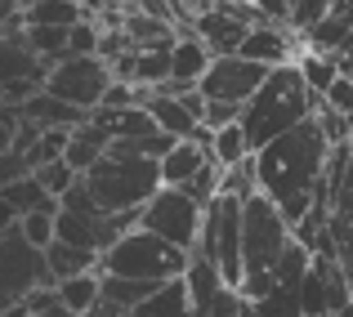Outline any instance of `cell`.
I'll use <instances>...</instances> for the list:
<instances>
[{"mask_svg": "<svg viewBox=\"0 0 353 317\" xmlns=\"http://www.w3.org/2000/svg\"><path fill=\"white\" fill-rule=\"evenodd\" d=\"M188 32L197 36V41L215 54V59H237L241 45H246V36H250V27H241L237 18H228L219 5H210V9H201V14L192 18Z\"/></svg>", "mask_w": 353, "mask_h": 317, "instance_id": "cell-14", "label": "cell"}, {"mask_svg": "<svg viewBox=\"0 0 353 317\" xmlns=\"http://www.w3.org/2000/svg\"><path fill=\"white\" fill-rule=\"evenodd\" d=\"M246 317H259V313H255V309H246Z\"/></svg>", "mask_w": 353, "mask_h": 317, "instance_id": "cell-39", "label": "cell"}, {"mask_svg": "<svg viewBox=\"0 0 353 317\" xmlns=\"http://www.w3.org/2000/svg\"><path fill=\"white\" fill-rule=\"evenodd\" d=\"M85 188L108 214H139L165 183H161V165L157 161L130 156V152H117L112 147V152L85 174Z\"/></svg>", "mask_w": 353, "mask_h": 317, "instance_id": "cell-4", "label": "cell"}, {"mask_svg": "<svg viewBox=\"0 0 353 317\" xmlns=\"http://www.w3.org/2000/svg\"><path fill=\"white\" fill-rule=\"evenodd\" d=\"M45 268H50V282L63 286L72 277H85V273H99V255H85V250L68 246V241H54L45 250Z\"/></svg>", "mask_w": 353, "mask_h": 317, "instance_id": "cell-21", "label": "cell"}, {"mask_svg": "<svg viewBox=\"0 0 353 317\" xmlns=\"http://www.w3.org/2000/svg\"><path fill=\"white\" fill-rule=\"evenodd\" d=\"M112 63L108 59H63V63H50V76H45V90L63 103L81 108L94 116L103 108L108 90H112Z\"/></svg>", "mask_w": 353, "mask_h": 317, "instance_id": "cell-9", "label": "cell"}, {"mask_svg": "<svg viewBox=\"0 0 353 317\" xmlns=\"http://www.w3.org/2000/svg\"><path fill=\"white\" fill-rule=\"evenodd\" d=\"M295 45H304V41L291 32V27L264 23V27H255V32L246 36V45H241V59H250V63H259V68L277 72V68H291V63H300V59H295Z\"/></svg>", "mask_w": 353, "mask_h": 317, "instance_id": "cell-15", "label": "cell"}, {"mask_svg": "<svg viewBox=\"0 0 353 317\" xmlns=\"http://www.w3.org/2000/svg\"><path fill=\"white\" fill-rule=\"evenodd\" d=\"M192 255L170 241L152 237V232L134 228L99 259V273L103 277H121V282H152V286H170L188 277Z\"/></svg>", "mask_w": 353, "mask_h": 317, "instance_id": "cell-5", "label": "cell"}, {"mask_svg": "<svg viewBox=\"0 0 353 317\" xmlns=\"http://www.w3.org/2000/svg\"><path fill=\"white\" fill-rule=\"evenodd\" d=\"M318 108H322V99L309 90V81H304V72L295 63L291 68H277L264 81V90L246 103V112H241V130H246L250 152L259 156L268 143H277L291 130H300L304 121L318 116Z\"/></svg>", "mask_w": 353, "mask_h": 317, "instance_id": "cell-2", "label": "cell"}, {"mask_svg": "<svg viewBox=\"0 0 353 317\" xmlns=\"http://www.w3.org/2000/svg\"><path fill=\"white\" fill-rule=\"evenodd\" d=\"M68 41H72V32H59V27H27V45H32V54L36 59H54V63H63L68 59Z\"/></svg>", "mask_w": 353, "mask_h": 317, "instance_id": "cell-29", "label": "cell"}, {"mask_svg": "<svg viewBox=\"0 0 353 317\" xmlns=\"http://www.w3.org/2000/svg\"><path fill=\"white\" fill-rule=\"evenodd\" d=\"M327 108H331V112H340V116H353V76H340L336 85H331Z\"/></svg>", "mask_w": 353, "mask_h": 317, "instance_id": "cell-32", "label": "cell"}, {"mask_svg": "<svg viewBox=\"0 0 353 317\" xmlns=\"http://www.w3.org/2000/svg\"><path fill=\"white\" fill-rule=\"evenodd\" d=\"M206 165H210V152H206V147L179 143V147H174V152L161 161V183H165V188H188V183L197 179Z\"/></svg>", "mask_w": 353, "mask_h": 317, "instance_id": "cell-22", "label": "cell"}, {"mask_svg": "<svg viewBox=\"0 0 353 317\" xmlns=\"http://www.w3.org/2000/svg\"><path fill=\"white\" fill-rule=\"evenodd\" d=\"M41 286H54L50 268H45V250H36L32 241L14 228L0 241V300H9L18 309V304H23L27 295H36Z\"/></svg>", "mask_w": 353, "mask_h": 317, "instance_id": "cell-10", "label": "cell"}, {"mask_svg": "<svg viewBox=\"0 0 353 317\" xmlns=\"http://www.w3.org/2000/svg\"><path fill=\"white\" fill-rule=\"evenodd\" d=\"M353 309V286L340 259H313L304 282V317H340Z\"/></svg>", "mask_w": 353, "mask_h": 317, "instance_id": "cell-12", "label": "cell"}, {"mask_svg": "<svg viewBox=\"0 0 353 317\" xmlns=\"http://www.w3.org/2000/svg\"><path fill=\"white\" fill-rule=\"evenodd\" d=\"M327 161H331V139L322 130V121H304L300 130L282 134L277 143H268L264 152L255 156V183L277 210L282 219L291 223H304L318 206V192H322V174H327Z\"/></svg>", "mask_w": 353, "mask_h": 317, "instance_id": "cell-1", "label": "cell"}, {"mask_svg": "<svg viewBox=\"0 0 353 317\" xmlns=\"http://www.w3.org/2000/svg\"><path fill=\"white\" fill-rule=\"evenodd\" d=\"M250 143H246V130H241V121L237 125H228V130H219L215 134V143H210V161L219 165V170H237V165H246L250 161Z\"/></svg>", "mask_w": 353, "mask_h": 317, "instance_id": "cell-24", "label": "cell"}, {"mask_svg": "<svg viewBox=\"0 0 353 317\" xmlns=\"http://www.w3.org/2000/svg\"><path fill=\"white\" fill-rule=\"evenodd\" d=\"M201 223H206V210H201L183 188H161L143 210H139V228L152 232V237H161V241H170V246H179V250H188V255L201 241Z\"/></svg>", "mask_w": 353, "mask_h": 317, "instance_id": "cell-8", "label": "cell"}, {"mask_svg": "<svg viewBox=\"0 0 353 317\" xmlns=\"http://www.w3.org/2000/svg\"><path fill=\"white\" fill-rule=\"evenodd\" d=\"M241 214H246V201L219 192L206 206V223H201V241L192 255L210 259V264L224 273L228 286L241 291Z\"/></svg>", "mask_w": 353, "mask_h": 317, "instance_id": "cell-6", "label": "cell"}, {"mask_svg": "<svg viewBox=\"0 0 353 317\" xmlns=\"http://www.w3.org/2000/svg\"><path fill=\"white\" fill-rule=\"evenodd\" d=\"M18 116H23L27 125H36V130H81L90 121V112H81V108L63 103V99H54L50 90H41L32 103L18 108Z\"/></svg>", "mask_w": 353, "mask_h": 317, "instance_id": "cell-18", "label": "cell"}, {"mask_svg": "<svg viewBox=\"0 0 353 317\" xmlns=\"http://www.w3.org/2000/svg\"><path fill=\"white\" fill-rule=\"evenodd\" d=\"M36 179H41V188L50 192L54 201H63V197H68V192L81 183V174L72 170L68 161H50V165H41V170H36Z\"/></svg>", "mask_w": 353, "mask_h": 317, "instance_id": "cell-30", "label": "cell"}, {"mask_svg": "<svg viewBox=\"0 0 353 317\" xmlns=\"http://www.w3.org/2000/svg\"><path fill=\"white\" fill-rule=\"evenodd\" d=\"M183 286H188V304H192V317H215V304L219 295H224V273H219L210 259L192 255L188 264V277H183Z\"/></svg>", "mask_w": 353, "mask_h": 317, "instance_id": "cell-19", "label": "cell"}, {"mask_svg": "<svg viewBox=\"0 0 353 317\" xmlns=\"http://www.w3.org/2000/svg\"><path fill=\"white\" fill-rule=\"evenodd\" d=\"M112 143H117V139L108 134V125H103V121H94V116H90L81 130H72V147H68V156H63V161H68L72 170H77L81 179H85V174L94 170V165L103 161L108 152H112Z\"/></svg>", "mask_w": 353, "mask_h": 317, "instance_id": "cell-17", "label": "cell"}, {"mask_svg": "<svg viewBox=\"0 0 353 317\" xmlns=\"http://www.w3.org/2000/svg\"><path fill=\"white\" fill-rule=\"evenodd\" d=\"M291 241L295 232L282 219V210L264 192H255L246 201V214H241V295H246V304H259L273 291L277 264L291 250Z\"/></svg>", "mask_w": 353, "mask_h": 317, "instance_id": "cell-3", "label": "cell"}, {"mask_svg": "<svg viewBox=\"0 0 353 317\" xmlns=\"http://www.w3.org/2000/svg\"><path fill=\"white\" fill-rule=\"evenodd\" d=\"M327 14H331L327 0H304V5H291V32L295 36H309Z\"/></svg>", "mask_w": 353, "mask_h": 317, "instance_id": "cell-31", "label": "cell"}, {"mask_svg": "<svg viewBox=\"0 0 353 317\" xmlns=\"http://www.w3.org/2000/svg\"><path fill=\"white\" fill-rule=\"evenodd\" d=\"M5 313H14V304H9V300H0V317H5Z\"/></svg>", "mask_w": 353, "mask_h": 317, "instance_id": "cell-37", "label": "cell"}, {"mask_svg": "<svg viewBox=\"0 0 353 317\" xmlns=\"http://www.w3.org/2000/svg\"><path fill=\"white\" fill-rule=\"evenodd\" d=\"M18 232H23L36 250H50L54 241H59V201L41 206L36 214H23V219H18Z\"/></svg>", "mask_w": 353, "mask_h": 317, "instance_id": "cell-26", "label": "cell"}, {"mask_svg": "<svg viewBox=\"0 0 353 317\" xmlns=\"http://www.w3.org/2000/svg\"><path fill=\"white\" fill-rule=\"evenodd\" d=\"M18 125H23V116H18L14 108H0V156L14 147V134H18Z\"/></svg>", "mask_w": 353, "mask_h": 317, "instance_id": "cell-33", "label": "cell"}, {"mask_svg": "<svg viewBox=\"0 0 353 317\" xmlns=\"http://www.w3.org/2000/svg\"><path fill=\"white\" fill-rule=\"evenodd\" d=\"M45 317H72V313H68V309H59V313H45Z\"/></svg>", "mask_w": 353, "mask_h": 317, "instance_id": "cell-38", "label": "cell"}, {"mask_svg": "<svg viewBox=\"0 0 353 317\" xmlns=\"http://www.w3.org/2000/svg\"><path fill=\"white\" fill-rule=\"evenodd\" d=\"M59 300L72 317H90L99 300H103V273H85V277H72V282L59 286Z\"/></svg>", "mask_w": 353, "mask_h": 317, "instance_id": "cell-23", "label": "cell"}, {"mask_svg": "<svg viewBox=\"0 0 353 317\" xmlns=\"http://www.w3.org/2000/svg\"><path fill=\"white\" fill-rule=\"evenodd\" d=\"M273 76L268 68H259V63L250 59H215V68L206 72V81H201L197 94L206 99V103H233V108H246L250 99L264 90V81Z\"/></svg>", "mask_w": 353, "mask_h": 317, "instance_id": "cell-11", "label": "cell"}, {"mask_svg": "<svg viewBox=\"0 0 353 317\" xmlns=\"http://www.w3.org/2000/svg\"><path fill=\"white\" fill-rule=\"evenodd\" d=\"M14 228H18V214L9 210V201H5V197H0V241H5Z\"/></svg>", "mask_w": 353, "mask_h": 317, "instance_id": "cell-35", "label": "cell"}, {"mask_svg": "<svg viewBox=\"0 0 353 317\" xmlns=\"http://www.w3.org/2000/svg\"><path fill=\"white\" fill-rule=\"evenodd\" d=\"M85 18H90V9L77 5V0H41V5L23 9L27 27H59V32H77Z\"/></svg>", "mask_w": 353, "mask_h": 317, "instance_id": "cell-20", "label": "cell"}, {"mask_svg": "<svg viewBox=\"0 0 353 317\" xmlns=\"http://www.w3.org/2000/svg\"><path fill=\"white\" fill-rule=\"evenodd\" d=\"M210 68H215V54L192 32H179V45L170 50V85L157 90V94H192V90H201Z\"/></svg>", "mask_w": 353, "mask_h": 317, "instance_id": "cell-13", "label": "cell"}, {"mask_svg": "<svg viewBox=\"0 0 353 317\" xmlns=\"http://www.w3.org/2000/svg\"><path fill=\"white\" fill-rule=\"evenodd\" d=\"M318 201L331 210L336 259H340V268H345V277L353 286V143L331 147V161H327V174H322Z\"/></svg>", "mask_w": 353, "mask_h": 317, "instance_id": "cell-7", "label": "cell"}, {"mask_svg": "<svg viewBox=\"0 0 353 317\" xmlns=\"http://www.w3.org/2000/svg\"><path fill=\"white\" fill-rule=\"evenodd\" d=\"M14 27H23V9H18L14 0H0V36L14 32Z\"/></svg>", "mask_w": 353, "mask_h": 317, "instance_id": "cell-34", "label": "cell"}, {"mask_svg": "<svg viewBox=\"0 0 353 317\" xmlns=\"http://www.w3.org/2000/svg\"><path fill=\"white\" fill-rule=\"evenodd\" d=\"M90 317H130V309H121V304H112V300H99L94 309H90Z\"/></svg>", "mask_w": 353, "mask_h": 317, "instance_id": "cell-36", "label": "cell"}, {"mask_svg": "<svg viewBox=\"0 0 353 317\" xmlns=\"http://www.w3.org/2000/svg\"><path fill=\"white\" fill-rule=\"evenodd\" d=\"M143 108H148V116L157 121V130L170 134V139H179V143H188V139L201 130L197 112L188 108V99H183V94H148Z\"/></svg>", "mask_w": 353, "mask_h": 317, "instance_id": "cell-16", "label": "cell"}, {"mask_svg": "<svg viewBox=\"0 0 353 317\" xmlns=\"http://www.w3.org/2000/svg\"><path fill=\"white\" fill-rule=\"evenodd\" d=\"M295 68L304 72V81H309V90H313L318 99H327L331 85L345 76V72H340V59H322V54H309V50L300 54V63H295Z\"/></svg>", "mask_w": 353, "mask_h": 317, "instance_id": "cell-27", "label": "cell"}, {"mask_svg": "<svg viewBox=\"0 0 353 317\" xmlns=\"http://www.w3.org/2000/svg\"><path fill=\"white\" fill-rule=\"evenodd\" d=\"M130 317H192V304H188V286L183 282H170L152 295L148 304H139Z\"/></svg>", "mask_w": 353, "mask_h": 317, "instance_id": "cell-25", "label": "cell"}, {"mask_svg": "<svg viewBox=\"0 0 353 317\" xmlns=\"http://www.w3.org/2000/svg\"><path fill=\"white\" fill-rule=\"evenodd\" d=\"M0 197L9 201V210H14L18 219H23V214H36L41 206H50V201H54L50 192L41 188V179H36V174H32V179H18V183H9V188H0Z\"/></svg>", "mask_w": 353, "mask_h": 317, "instance_id": "cell-28", "label": "cell"}]
</instances>
